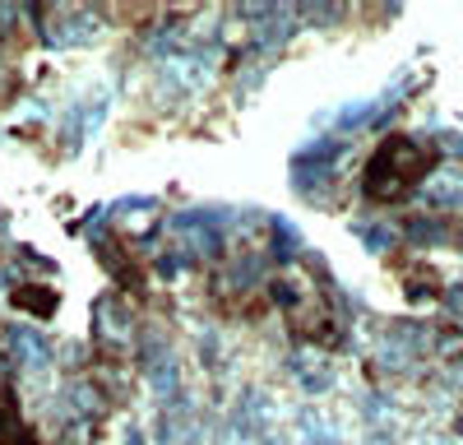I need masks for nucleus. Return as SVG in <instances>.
Returning <instances> with one entry per match:
<instances>
[{
	"label": "nucleus",
	"instance_id": "f257e3e1",
	"mask_svg": "<svg viewBox=\"0 0 463 445\" xmlns=\"http://www.w3.org/2000/svg\"><path fill=\"white\" fill-rule=\"evenodd\" d=\"M427 167H431V154L421 144H412V139H384L380 148H375V158L366 163V195L371 200H399V195H408L412 185L427 176Z\"/></svg>",
	"mask_w": 463,
	"mask_h": 445
}]
</instances>
